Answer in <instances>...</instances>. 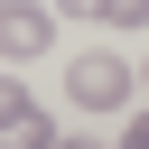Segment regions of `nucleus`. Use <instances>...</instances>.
<instances>
[{
    "mask_svg": "<svg viewBox=\"0 0 149 149\" xmlns=\"http://www.w3.org/2000/svg\"><path fill=\"white\" fill-rule=\"evenodd\" d=\"M74 102L84 112H121L130 102V65L121 56H74Z\"/></svg>",
    "mask_w": 149,
    "mask_h": 149,
    "instance_id": "obj_1",
    "label": "nucleus"
},
{
    "mask_svg": "<svg viewBox=\"0 0 149 149\" xmlns=\"http://www.w3.org/2000/svg\"><path fill=\"white\" fill-rule=\"evenodd\" d=\"M0 149H65V140H56V121H47L28 93H9V112H0Z\"/></svg>",
    "mask_w": 149,
    "mask_h": 149,
    "instance_id": "obj_2",
    "label": "nucleus"
},
{
    "mask_svg": "<svg viewBox=\"0 0 149 149\" xmlns=\"http://www.w3.org/2000/svg\"><path fill=\"white\" fill-rule=\"evenodd\" d=\"M47 37H56L47 9H9V19H0V47H9V56H47Z\"/></svg>",
    "mask_w": 149,
    "mask_h": 149,
    "instance_id": "obj_3",
    "label": "nucleus"
},
{
    "mask_svg": "<svg viewBox=\"0 0 149 149\" xmlns=\"http://www.w3.org/2000/svg\"><path fill=\"white\" fill-rule=\"evenodd\" d=\"M121 149H149V112H140V121H130V130H121Z\"/></svg>",
    "mask_w": 149,
    "mask_h": 149,
    "instance_id": "obj_4",
    "label": "nucleus"
},
{
    "mask_svg": "<svg viewBox=\"0 0 149 149\" xmlns=\"http://www.w3.org/2000/svg\"><path fill=\"white\" fill-rule=\"evenodd\" d=\"M65 149H93V140H65Z\"/></svg>",
    "mask_w": 149,
    "mask_h": 149,
    "instance_id": "obj_5",
    "label": "nucleus"
}]
</instances>
